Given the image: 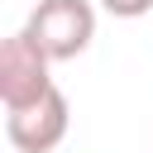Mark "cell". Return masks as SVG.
<instances>
[{"instance_id": "6da1fadb", "label": "cell", "mask_w": 153, "mask_h": 153, "mask_svg": "<svg viewBox=\"0 0 153 153\" xmlns=\"http://www.w3.org/2000/svg\"><path fill=\"white\" fill-rule=\"evenodd\" d=\"M24 33L53 62H72L96 38V5L91 0H38L29 24H24Z\"/></svg>"}, {"instance_id": "3957f363", "label": "cell", "mask_w": 153, "mask_h": 153, "mask_svg": "<svg viewBox=\"0 0 153 153\" xmlns=\"http://www.w3.org/2000/svg\"><path fill=\"white\" fill-rule=\"evenodd\" d=\"M67 124H72V105L57 86L24 110H5V139L19 153H53L67 139Z\"/></svg>"}, {"instance_id": "7a4b0ae2", "label": "cell", "mask_w": 153, "mask_h": 153, "mask_svg": "<svg viewBox=\"0 0 153 153\" xmlns=\"http://www.w3.org/2000/svg\"><path fill=\"white\" fill-rule=\"evenodd\" d=\"M53 91V57L19 29L0 43V100L5 110H24Z\"/></svg>"}, {"instance_id": "277c9868", "label": "cell", "mask_w": 153, "mask_h": 153, "mask_svg": "<svg viewBox=\"0 0 153 153\" xmlns=\"http://www.w3.org/2000/svg\"><path fill=\"white\" fill-rule=\"evenodd\" d=\"M100 10L115 19H143V14H153V0H100Z\"/></svg>"}]
</instances>
